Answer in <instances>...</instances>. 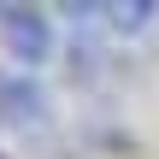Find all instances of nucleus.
Segmentation results:
<instances>
[{
  "instance_id": "1",
  "label": "nucleus",
  "mask_w": 159,
  "mask_h": 159,
  "mask_svg": "<svg viewBox=\"0 0 159 159\" xmlns=\"http://www.w3.org/2000/svg\"><path fill=\"white\" fill-rule=\"evenodd\" d=\"M0 41L18 65H47L53 59V30L30 0H6L0 6Z\"/></svg>"
},
{
  "instance_id": "2",
  "label": "nucleus",
  "mask_w": 159,
  "mask_h": 159,
  "mask_svg": "<svg viewBox=\"0 0 159 159\" xmlns=\"http://www.w3.org/2000/svg\"><path fill=\"white\" fill-rule=\"evenodd\" d=\"M0 112L12 118V124H41L47 118V94L35 89V83H0Z\"/></svg>"
},
{
  "instance_id": "3",
  "label": "nucleus",
  "mask_w": 159,
  "mask_h": 159,
  "mask_svg": "<svg viewBox=\"0 0 159 159\" xmlns=\"http://www.w3.org/2000/svg\"><path fill=\"white\" fill-rule=\"evenodd\" d=\"M153 18H159V0H106V24H112V30H124V35L148 30Z\"/></svg>"
},
{
  "instance_id": "4",
  "label": "nucleus",
  "mask_w": 159,
  "mask_h": 159,
  "mask_svg": "<svg viewBox=\"0 0 159 159\" xmlns=\"http://www.w3.org/2000/svg\"><path fill=\"white\" fill-rule=\"evenodd\" d=\"M59 12L71 24H106V0H59Z\"/></svg>"
}]
</instances>
